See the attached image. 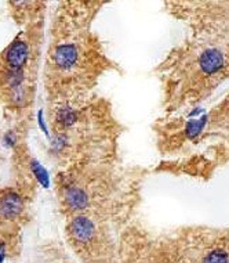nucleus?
I'll return each instance as SVG.
<instances>
[{
  "label": "nucleus",
  "mask_w": 229,
  "mask_h": 263,
  "mask_svg": "<svg viewBox=\"0 0 229 263\" xmlns=\"http://www.w3.org/2000/svg\"><path fill=\"white\" fill-rule=\"evenodd\" d=\"M28 54H29V49L25 42H14L13 45L10 46L7 55H6V60L11 71H21V68L27 64Z\"/></svg>",
  "instance_id": "nucleus-1"
},
{
  "label": "nucleus",
  "mask_w": 229,
  "mask_h": 263,
  "mask_svg": "<svg viewBox=\"0 0 229 263\" xmlns=\"http://www.w3.org/2000/svg\"><path fill=\"white\" fill-rule=\"evenodd\" d=\"M23 211V200L18 194L9 193L0 198V215L6 219H13L18 216Z\"/></svg>",
  "instance_id": "nucleus-2"
},
{
  "label": "nucleus",
  "mask_w": 229,
  "mask_h": 263,
  "mask_svg": "<svg viewBox=\"0 0 229 263\" xmlns=\"http://www.w3.org/2000/svg\"><path fill=\"white\" fill-rule=\"evenodd\" d=\"M71 233L75 240L79 242H87L94 236V224L90 219L85 216H77L72 223H71Z\"/></svg>",
  "instance_id": "nucleus-3"
},
{
  "label": "nucleus",
  "mask_w": 229,
  "mask_h": 263,
  "mask_svg": "<svg viewBox=\"0 0 229 263\" xmlns=\"http://www.w3.org/2000/svg\"><path fill=\"white\" fill-rule=\"evenodd\" d=\"M199 64H200V68L210 75V73L217 72L224 65V55L216 49H210L203 53L199 60Z\"/></svg>",
  "instance_id": "nucleus-4"
},
{
  "label": "nucleus",
  "mask_w": 229,
  "mask_h": 263,
  "mask_svg": "<svg viewBox=\"0 0 229 263\" xmlns=\"http://www.w3.org/2000/svg\"><path fill=\"white\" fill-rule=\"evenodd\" d=\"M77 60L76 47L72 45H63L54 51V63L64 69L71 68Z\"/></svg>",
  "instance_id": "nucleus-5"
},
{
  "label": "nucleus",
  "mask_w": 229,
  "mask_h": 263,
  "mask_svg": "<svg viewBox=\"0 0 229 263\" xmlns=\"http://www.w3.org/2000/svg\"><path fill=\"white\" fill-rule=\"evenodd\" d=\"M64 197H65L68 206L75 209V211L85 209L87 206V204H89V197H87V194L81 189H77V187H69V189H67Z\"/></svg>",
  "instance_id": "nucleus-6"
},
{
  "label": "nucleus",
  "mask_w": 229,
  "mask_h": 263,
  "mask_svg": "<svg viewBox=\"0 0 229 263\" xmlns=\"http://www.w3.org/2000/svg\"><path fill=\"white\" fill-rule=\"evenodd\" d=\"M202 263H229V256L224 250H214L204 256Z\"/></svg>",
  "instance_id": "nucleus-7"
},
{
  "label": "nucleus",
  "mask_w": 229,
  "mask_h": 263,
  "mask_svg": "<svg viewBox=\"0 0 229 263\" xmlns=\"http://www.w3.org/2000/svg\"><path fill=\"white\" fill-rule=\"evenodd\" d=\"M58 119L61 121L63 125H65V126H71V125L76 121V114L73 112L72 109L65 108L58 114Z\"/></svg>",
  "instance_id": "nucleus-8"
}]
</instances>
